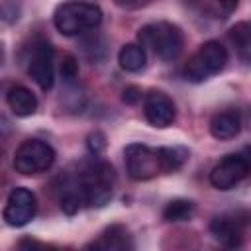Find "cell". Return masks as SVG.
<instances>
[{
	"label": "cell",
	"mask_w": 251,
	"mask_h": 251,
	"mask_svg": "<svg viewBox=\"0 0 251 251\" xmlns=\"http://www.w3.org/2000/svg\"><path fill=\"white\" fill-rule=\"evenodd\" d=\"M124 157L127 175L133 180H149L155 175L163 173L159 151L155 147H149L145 143H129L124 149Z\"/></svg>",
	"instance_id": "cell-6"
},
{
	"label": "cell",
	"mask_w": 251,
	"mask_h": 251,
	"mask_svg": "<svg viewBox=\"0 0 251 251\" xmlns=\"http://www.w3.org/2000/svg\"><path fill=\"white\" fill-rule=\"evenodd\" d=\"M210 231L214 239H218L226 247H239L243 239V229L237 220L231 218H214L210 224Z\"/></svg>",
	"instance_id": "cell-12"
},
{
	"label": "cell",
	"mask_w": 251,
	"mask_h": 251,
	"mask_svg": "<svg viewBox=\"0 0 251 251\" xmlns=\"http://www.w3.org/2000/svg\"><path fill=\"white\" fill-rule=\"evenodd\" d=\"M239 131H241V118L233 110L218 112L210 120V133H212V137H216L220 141L233 139L239 135Z\"/></svg>",
	"instance_id": "cell-11"
},
{
	"label": "cell",
	"mask_w": 251,
	"mask_h": 251,
	"mask_svg": "<svg viewBox=\"0 0 251 251\" xmlns=\"http://www.w3.org/2000/svg\"><path fill=\"white\" fill-rule=\"evenodd\" d=\"M122 100L126 104H137L141 100V88L139 86H126L124 92H122Z\"/></svg>",
	"instance_id": "cell-22"
},
{
	"label": "cell",
	"mask_w": 251,
	"mask_h": 251,
	"mask_svg": "<svg viewBox=\"0 0 251 251\" xmlns=\"http://www.w3.org/2000/svg\"><path fill=\"white\" fill-rule=\"evenodd\" d=\"M137 41L143 49L153 51L161 61H175L184 47V35L178 25L171 22L147 24L139 29Z\"/></svg>",
	"instance_id": "cell-2"
},
{
	"label": "cell",
	"mask_w": 251,
	"mask_h": 251,
	"mask_svg": "<svg viewBox=\"0 0 251 251\" xmlns=\"http://www.w3.org/2000/svg\"><path fill=\"white\" fill-rule=\"evenodd\" d=\"M163 173H176L188 161V149L184 147H157Z\"/></svg>",
	"instance_id": "cell-16"
},
{
	"label": "cell",
	"mask_w": 251,
	"mask_h": 251,
	"mask_svg": "<svg viewBox=\"0 0 251 251\" xmlns=\"http://www.w3.org/2000/svg\"><path fill=\"white\" fill-rule=\"evenodd\" d=\"M114 182H116V175L112 165L106 161H92L80 171L76 188L84 204L92 208H102L112 198Z\"/></svg>",
	"instance_id": "cell-1"
},
{
	"label": "cell",
	"mask_w": 251,
	"mask_h": 251,
	"mask_svg": "<svg viewBox=\"0 0 251 251\" xmlns=\"http://www.w3.org/2000/svg\"><path fill=\"white\" fill-rule=\"evenodd\" d=\"M226 63H227L226 47L220 41L210 39V41L202 43L198 47V51L188 59V63L182 69V76L190 82H204L210 76L224 71Z\"/></svg>",
	"instance_id": "cell-4"
},
{
	"label": "cell",
	"mask_w": 251,
	"mask_h": 251,
	"mask_svg": "<svg viewBox=\"0 0 251 251\" xmlns=\"http://www.w3.org/2000/svg\"><path fill=\"white\" fill-rule=\"evenodd\" d=\"M229 39L235 45V49L241 55V59L243 61H249V51H251V25L247 22H237L229 29Z\"/></svg>",
	"instance_id": "cell-18"
},
{
	"label": "cell",
	"mask_w": 251,
	"mask_h": 251,
	"mask_svg": "<svg viewBox=\"0 0 251 251\" xmlns=\"http://www.w3.org/2000/svg\"><path fill=\"white\" fill-rule=\"evenodd\" d=\"M53 24L59 33L73 37L98 27L102 24V10L92 2H65L57 6Z\"/></svg>",
	"instance_id": "cell-3"
},
{
	"label": "cell",
	"mask_w": 251,
	"mask_h": 251,
	"mask_svg": "<svg viewBox=\"0 0 251 251\" xmlns=\"http://www.w3.org/2000/svg\"><path fill=\"white\" fill-rule=\"evenodd\" d=\"M220 2H222V4H227V6H233L237 0H220Z\"/></svg>",
	"instance_id": "cell-24"
},
{
	"label": "cell",
	"mask_w": 251,
	"mask_h": 251,
	"mask_svg": "<svg viewBox=\"0 0 251 251\" xmlns=\"http://www.w3.org/2000/svg\"><path fill=\"white\" fill-rule=\"evenodd\" d=\"M247 175H249V159L243 157V155H239V153H231V155H226L212 169L210 182L218 190H231Z\"/></svg>",
	"instance_id": "cell-7"
},
{
	"label": "cell",
	"mask_w": 251,
	"mask_h": 251,
	"mask_svg": "<svg viewBox=\"0 0 251 251\" xmlns=\"http://www.w3.org/2000/svg\"><path fill=\"white\" fill-rule=\"evenodd\" d=\"M61 76H63L67 82H71V80H75V78L78 76V63H76V59H75L73 55H65V57H63V63H61Z\"/></svg>",
	"instance_id": "cell-19"
},
{
	"label": "cell",
	"mask_w": 251,
	"mask_h": 251,
	"mask_svg": "<svg viewBox=\"0 0 251 251\" xmlns=\"http://www.w3.org/2000/svg\"><path fill=\"white\" fill-rule=\"evenodd\" d=\"M53 47L47 41H41L35 45L27 73L29 76L35 80V84L41 90H49L53 86V78H55V71H53Z\"/></svg>",
	"instance_id": "cell-10"
},
{
	"label": "cell",
	"mask_w": 251,
	"mask_h": 251,
	"mask_svg": "<svg viewBox=\"0 0 251 251\" xmlns=\"http://www.w3.org/2000/svg\"><path fill=\"white\" fill-rule=\"evenodd\" d=\"M147 2H151V0H116V4L124 6V8H139V6H145Z\"/></svg>",
	"instance_id": "cell-23"
},
{
	"label": "cell",
	"mask_w": 251,
	"mask_h": 251,
	"mask_svg": "<svg viewBox=\"0 0 251 251\" xmlns=\"http://www.w3.org/2000/svg\"><path fill=\"white\" fill-rule=\"evenodd\" d=\"M18 14H20V10H18V6L14 2H4L0 6V18L6 20V22H16Z\"/></svg>",
	"instance_id": "cell-21"
},
{
	"label": "cell",
	"mask_w": 251,
	"mask_h": 251,
	"mask_svg": "<svg viewBox=\"0 0 251 251\" xmlns=\"http://www.w3.org/2000/svg\"><path fill=\"white\" fill-rule=\"evenodd\" d=\"M37 210V200L35 194L25 188V186H18L10 192L8 202L4 206V222L12 227H22L25 224H29L35 216Z\"/></svg>",
	"instance_id": "cell-8"
},
{
	"label": "cell",
	"mask_w": 251,
	"mask_h": 251,
	"mask_svg": "<svg viewBox=\"0 0 251 251\" xmlns=\"http://www.w3.org/2000/svg\"><path fill=\"white\" fill-rule=\"evenodd\" d=\"M118 63L124 71L127 73H137L145 67L147 57H145V49L139 43H127L120 49L118 53Z\"/></svg>",
	"instance_id": "cell-15"
},
{
	"label": "cell",
	"mask_w": 251,
	"mask_h": 251,
	"mask_svg": "<svg viewBox=\"0 0 251 251\" xmlns=\"http://www.w3.org/2000/svg\"><path fill=\"white\" fill-rule=\"evenodd\" d=\"M2 61H4V47L0 45V65H2Z\"/></svg>",
	"instance_id": "cell-25"
},
{
	"label": "cell",
	"mask_w": 251,
	"mask_h": 251,
	"mask_svg": "<svg viewBox=\"0 0 251 251\" xmlns=\"http://www.w3.org/2000/svg\"><path fill=\"white\" fill-rule=\"evenodd\" d=\"M86 145H88V151H90L94 157H98V155L106 149V137H104V133H100V131L90 133Z\"/></svg>",
	"instance_id": "cell-20"
},
{
	"label": "cell",
	"mask_w": 251,
	"mask_h": 251,
	"mask_svg": "<svg viewBox=\"0 0 251 251\" xmlns=\"http://www.w3.org/2000/svg\"><path fill=\"white\" fill-rule=\"evenodd\" d=\"M86 247H94V249H131L133 247V241H131V235L127 231L126 226H120V224H114L110 227H106L100 237L92 243H88Z\"/></svg>",
	"instance_id": "cell-13"
},
{
	"label": "cell",
	"mask_w": 251,
	"mask_h": 251,
	"mask_svg": "<svg viewBox=\"0 0 251 251\" xmlns=\"http://www.w3.org/2000/svg\"><path fill=\"white\" fill-rule=\"evenodd\" d=\"M194 210H196L194 202L186 198H175L165 206L163 220L165 222H188L194 216Z\"/></svg>",
	"instance_id": "cell-17"
},
{
	"label": "cell",
	"mask_w": 251,
	"mask_h": 251,
	"mask_svg": "<svg viewBox=\"0 0 251 251\" xmlns=\"http://www.w3.org/2000/svg\"><path fill=\"white\" fill-rule=\"evenodd\" d=\"M6 100H8L10 110H12L16 116H20V118L33 116L35 110H37V98H35V94H33L29 88L22 86V84L12 86V88L8 90V94H6Z\"/></svg>",
	"instance_id": "cell-14"
},
{
	"label": "cell",
	"mask_w": 251,
	"mask_h": 251,
	"mask_svg": "<svg viewBox=\"0 0 251 251\" xmlns=\"http://www.w3.org/2000/svg\"><path fill=\"white\" fill-rule=\"evenodd\" d=\"M143 114L153 127H169L176 118V108L165 92L149 90L143 98Z\"/></svg>",
	"instance_id": "cell-9"
},
{
	"label": "cell",
	"mask_w": 251,
	"mask_h": 251,
	"mask_svg": "<svg viewBox=\"0 0 251 251\" xmlns=\"http://www.w3.org/2000/svg\"><path fill=\"white\" fill-rule=\"evenodd\" d=\"M55 163V149L41 139L24 141L14 155V169L25 176L45 173Z\"/></svg>",
	"instance_id": "cell-5"
}]
</instances>
